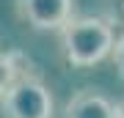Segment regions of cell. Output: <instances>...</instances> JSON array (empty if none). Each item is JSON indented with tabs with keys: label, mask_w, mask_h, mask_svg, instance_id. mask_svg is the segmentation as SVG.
Returning a JSON list of instances; mask_svg holds the SVG:
<instances>
[{
	"label": "cell",
	"mask_w": 124,
	"mask_h": 118,
	"mask_svg": "<svg viewBox=\"0 0 124 118\" xmlns=\"http://www.w3.org/2000/svg\"><path fill=\"white\" fill-rule=\"evenodd\" d=\"M116 28L105 17H72L61 28V49L66 63L91 69L102 63L113 49Z\"/></svg>",
	"instance_id": "6da1fadb"
},
{
	"label": "cell",
	"mask_w": 124,
	"mask_h": 118,
	"mask_svg": "<svg viewBox=\"0 0 124 118\" xmlns=\"http://www.w3.org/2000/svg\"><path fill=\"white\" fill-rule=\"evenodd\" d=\"M63 118H119V104L94 88H83L66 102Z\"/></svg>",
	"instance_id": "277c9868"
},
{
	"label": "cell",
	"mask_w": 124,
	"mask_h": 118,
	"mask_svg": "<svg viewBox=\"0 0 124 118\" xmlns=\"http://www.w3.org/2000/svg\"><path fill=\"white\" fill-rule=\"evenodd\" d=\"M25 74H39L36 66H33V61L28 55L17 52V49L0 52V99L6 96V91H8V85L14 83V80L25 77Z\"/></svg>",
	"instance_id": "5b68a950"
},
{
	"label": "cell",
	"mask_w": 124,
	"mask_h": 118,
	"mask_svg": "<svg viewBox=\"0 0 124 118\" xmlns=\"http://www.w3.org/2000/svg\"><path fill=\"white\" fill-rule=\"evenodd\" d=\"M17 14L33 30H61L75 17V0H17Z\"/></svg>",
	"instance_id": "3957f363"
},
{
	"label": "cell",
	"mask_w": 124,
	"mask_h": 118,
	"mask_svg": "<svg viewBox=\"0 0 124 118\" xmlns=\"http://www.w3.org/2000/svg\"><path fill=\"white\" fill-rule=\"evenodd\" d=\"M119 118H124V104H119Z\"/></svg>",
	"instance_id": "ba28073f"
},
{
	"label": "cell",
	"mask_w": 124,
	"mask_h": 118,
	"mask_svg": "<svg viewBox=\"0 0 124 118\" xmlns=\"http://www.w3.org/2000/svg\"><path fill=\"white\" fill-rule=\"evenodd\" d=\"M0 107L6 118H53L55 102L39 74H25L8 85Z\"/></svg>",
	"instance_id": "7a4b0ae2"
},
{
	"label": "cell",
	"mask_w": 124,
	"mask_h": 118,
	"mask_svg": "<svg viewBox=\"0 0 124 118\" xmlns=\"http://www.w3.org/2000/svg\"><path fill=\"white\" fill-rule=\"evenodd\" d=\"M110 55H113V63H116V69H119V77L124 80V33H121V36H116Z\"/></svg>",
	"instance_id": "52a82bcc"
},
{
	"label": "cell",
	"mask_w": 124,
	"mask_h": 118,
	"mask_svg": "<svg viewBox=\"0 0 124 118\" xmlns=\"http://www.w3.org/2000/svg\"><path fill=\"white\" fill-rule=\"evenodd\" d=\"M105 3V19L116 28H124V0H102Z\"/></svg>",
	"instance_id": "8992f818"
}]
</instances>
